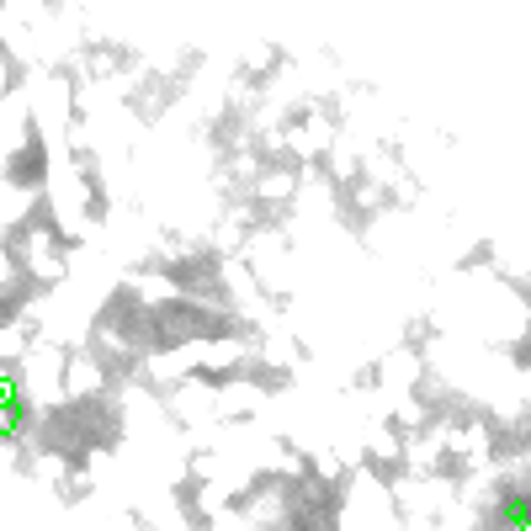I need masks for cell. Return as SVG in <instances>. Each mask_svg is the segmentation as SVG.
Segmentation results:
<instances>
[{
	"mask_svg": "<svg viewBox=\"0 0 531 531\" xmlns=\"http://www.w3.org/2000/svg\"><path fill=\"white\" fill-rule=\"evenodd\" d=\"M27 431V399L11 388V378H0V441H16Z\"/></svg>",
	"mask_w": 531,
	"mask_h": 531,
	"instance_id": "cell-1",
	"label": "cell"
}]
</instances>
